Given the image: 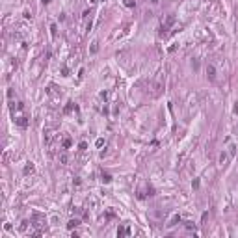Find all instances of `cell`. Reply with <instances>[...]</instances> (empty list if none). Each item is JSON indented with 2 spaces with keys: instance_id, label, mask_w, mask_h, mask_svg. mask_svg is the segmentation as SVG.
I'll use <instances>...</instances> for the list:
<instances>
[{
  "instance_id": "cell-1",
  "label": "cell",
  "mask_w": 238,
  "mask_h": 238,
  "mask_svg": "<svg viewBox=\"0 0 238 238\" xmlns=\"http://www.w3.org/2000/svg\"><path fill=\"white\" fill-rule=\"evenodd\" d=\"M206 73H208V78H210V80H214V77H216V75H214V67H212V65H208Z\"/></svg>"
},
{
  "instance_id": "cell-2",
  "label": "cell",
  "mask_w": 238,
  "mask_h": 238,
  "mask_svg": "<svg viewBox=\"0 0 238 238\" xmlns=\"http://www.w3.org/2000/svg\"><path fill=\"white\" fill-rule=\"evenodd\" d=\"M80 221L78 220H71V221H69V225H67V227H69V229H73V227H77V225H78Z\"/></svg>"
},
{
  "instance_id": "cell-4",
  "label": "cell",
  "mask_w": 238,
  "mask_h": 238,
  "mask_svg": "<svg viewBox=\"0 0 238 238\" xmlns=\"http://www.w3.org/2000/svg\"><path fill=\"white\" fill-rule=\"evenodd\" d=\"M117 235H119V236H123V235H126V229H125V227H121V229H119V231H117Z\"/></svg>"
},
{
  "instance_id": "cell-3",
  "label": "cell",
  "mask_w": 238,
  "mask_h": 238,
  "mask_svg": "<svg viewBox=\"0 0 238 238\" xmlns=\"http://www.w3.org/2000/svg\"><path fill=\"white\" fill-rule=\"evenodd\" d=\"M102 181H104V182H110V181H112V177H110L108 173H102Z\"/></svg>"
},
{
  "instance_id": "cell-5",
  "label": "cell",
  "mask_w": 238,
  "mask_h": 238,
  "mask_svg": "<svg viewBox=\"0 0 238 238\" xmlns=\"http://www.w3.org/2000/svg\"><path fill=\"white\" fill-rule=\"evenodd\" d=\"M43 2H45V4H47V2H48V0H43Z\"/></svg>"
}]
</instances>
